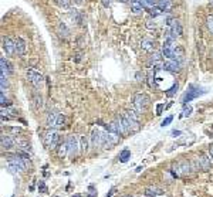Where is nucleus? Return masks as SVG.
Instances as JSON below:
<instances>
[{"label":"nucleus","instance_id":"nucleus-15","mask_svg":"<svg viewBox=\"0 0 213 197\" xmlns=\"http://www.w3.org/2000/svg\"><path fill=\"white\" fill-rule=\"evenodd\" d=\"M145 196L146 197H156V196H162L163 194V190L159 189V187H156V186H149L145 189Z\"/></svg>","mask_w":213,"mask_h":197},{"label":"nucleus","instance_id":"nucleus-40","mask_svg":"<svg viewBox=\"0 0 213 197\" xmlns=\"http://www.w3.org/2000/svg\"><path fill=\"white\" fill-rule=\"evenodd\" d=\"M209 155H210V158L213 159V143L209 145Z\"/></svg>","mask_w":213,"mask_h":197},{"label":"nucleus","instance_id":"nucleus-22","mask_svg":"<svg viewBox=\"0 0 213 197\" xmlns=\"http://www.w3.org/2000/svg\"><path fill=\"white\" fill-rule=\"evenodd\" d=\"M119 121H121V125H122V129H124V135H128L132 132V129H131V125H129V122L127 121V118L121 115L119 116Z\"/></svg>","mask_w":213,"mask_h":197},{"label":"nucleus","instance_id":"nucleus-19","mask_svg":"<svg viewBox=\"0 0 213 197\" xmlns=\"http://www.w3.org/2000/svg\"><path fill=\"white\" fill-rule=\"evenodd\" d=\"M158 7L161 9L163 13H169L173 7V0H159Z\"/></svg>","mask_w":213,"mask_h":197},{"label":"nucleus","instance_id":"nucleus-3","mask_svg":"<svg viewBox=\"0 0 213 197\" xmlns=\"http://www.w3.org/2000/svg\"><path fill=\"white\" fill-rule=\"evenodd\" d=\"M190 170H192V166H190V163L187 160H181L178 163H173V166H172V173L176 177L186 176V174L190 173Z\"/></svg>","mask_w":213,"mask_h":197},{"label":"nucleus","instance_id":"nucleus-29","mask_svg":"<svg viewBox=\"0 0 213 197\" xmlns=\"http://www.w3.org/2000/svg\"><path fill=\"white\" fill-rule=\"evenodd\" d=\"M206 26H207V30L210 31V34H213V16H207L206 17Z\"/></svg>","mask_w":213,"mask_h":197},{"label":"nucleus","instance_id":"nucleus-9","mask_svg":"<svg viewBox=\"0 0 213 197\" xmlns=\"http://www.w3.org/2000/svg\"><path fill=\"white\" fill-rule=\"evenodd\" d=\"M27 80L30 81V82L36 87V88H40L41 85H43V82H44V78H43V75L40 74L39 71L36 70H27Z\"/></svg>","mask_w":213,"mask_h":197},{"label":"nucleus","instance_id":"nucleus-24","mask_svg":"<svg viewBox=\"0 0 213 197\" xmlns=\"http://www.w3.org/2000/svg\"><path fill=\"white\" fill-rule=\"evenodd\" d=\"M58 156H60V158L68 156V146H67V142H64L63 145L58 146Z\"/></svg>","mask_w":213,"mask_h":197},{"label":"nucleus","instance_id":"nucleus-20","mask_svg":"<svg viewBox=\"0 0 213 197\" xmlns=\"http://www.w3.org/2000/svg\"><path fill=\"white\" fill-rule=\"evenodd\" d=\"M141 47L142 50H145L146 53H152V51H155V41H152L149 38H143L141 43Z\"/></svg>","mask_w":213,"mask_h":197},{"label":"nucleus","instance_id":"nucleus-25","mask_svg":"<svg viewBox=\"0 0 213 197\" xmlns=\"http://www.w3.org/2000/svg\"><path fill=\"white\" fill-rule=\"evenodd\" d=\"M129 159H131V150H128V149H124L122 152L119 153V160H121L122 163H125V162H128Z\"/></svg>","mask_w":213,"mask_h":197},{"label":"nucleus","instance_id":"nucleus-39","mask_svg":"<svg viewBox=\"0 0 213 197\" xmlns=\"http://www.w3.org/2000/svg\"><path fill=\"white\" fill-rule=\"evenodd\" d=\"M115 190H116L115 187H112V189H111V190L108 191V193H107V196H105V197H111L112 194H114V193H115Z\"/></svg>","mask_w":213,"mask_h":197},{"label":"nucleus","instance_id":"nucleus-10","mask_svg":"<svg viewBox=\"0 0 213 197\" xmlns=\"http://www.w3.org/2000/svg\"><path fill=\"white\" fill-rule=\"evenodd\" d=\"M0 145H1V149H12V147L16 145V139H14L12 135H1L0 138Z\"/></svg>","mask_w":213,"mask_h":197},{"label":"nucleus","instance_id":"nucleus-13","mask_svg":"<svg viewBox=\"0 0 213 197\" xmlns=\"http://www.w3.org/2000/svg\"><path fill=\"white\" fill-rule=\"evenodd\" d=\"M196 162L199 163L202 170H209L210 169V159L207 158L205 153H200L199 156H198V159H196Z\"/></svg>","mask_w":213,"mask_h":197},{"label":"nucleus","instance_id":"nucleus-23","mask_svg":"<svg viewBox=\"0 0 213 197\" xmlns=\"http://www.w3.org/2000/svg\"><path fill=\"white\" fill-rule=\"evenodd\" d=\"M142 1V6L143 9H152V7L158 6V3H159V0H141Z\"/></svg>","mask_w":213,"mask_h":197},{"label":"nucleus","instance_id":"nucleus-35","mask_svg":"<svg viewBox=\"0 0 213 197\" xmlns=\"http://www.w3.org/2000/svg\"><path fill=\"white\" fill-rule=\"evenodd\" d=\"M39 190H40V193H48V189H47V186H45L44 182H40Z\"/></svg>","mask_w":213,"mask_h":197},{"label":"nucleus","instance_id":"nucleus-14","mask_svg":"<svg viewBox=\"0 0 213 197\" xmlns=\"http://www.w3.org/2000/svg\"><path fill=\"white\" fill-rule=\"evenodd\" d=\"M202 94H205V91L193 89V85H190V91H187V94L185 95V98H183V102H185V104H187V102H190L192 99H195L196 96L202 95Z\"/></svg>","mask_w":213,"mask_h":197},{"label":"nucleus","instance_id":"nucleus-8","mask_svg":"<svg viewBox=\"0 0 213 197\" xmlns=\"http://www.w3.org/2000/svg\"><path fill=\"white\" fill-rule=\"evenodd\" d=\"M175 41H169V40H165L163 41V45H162V55L166 58V60H175Z\"/></svg>","mask_w":213,"mask_h":197},{"label":"nucleus","instance_id":"nucleus-6","mask_svg":"<svg viewBox=\"0 0 213 197\" xmlns=\"http://www.w3.org/2000/svg\"><path fill=\"white\" fill-rule=\"evenodd\" d=\"M118 140H119V135L118 134L105 131V132H102V135H101V147L110 149V147H112L115 145Z\"/></svg>","mask_w":213,"mask_h":197},{"label":"nucleus","instance_id":"nucleus-33","mask_svg":"<svg viewBox=\"0 0 213 197\" xmlns=\"http://www.w3.org/2000/svg\"><path fill=\"white\" fill-rule=\"evenodd\" d=\"M135 78H136L138 82H145V78H146V77H145V74H143L142 71H138V72L135 74Z\"/></svg>","mask_w":213,"mask_h":197},{"label":"nucleus","instance_id":"nucleus-18","mask_svg":"<svg viewBox=\"0 0 213 197\" xmlns=\"http://www.w3.org/2000/svg\"><path fill=\"white\" fill-rule=\"evenodd\" d=\"M14 43H16V54L17 55H23L26 53V41L23 38L17 37L14 40Z\"/></svg>","mask_w":213,"mask_h":197},{"label":"nucleus","instance_id":"nucleus-34","mask_svg":"<svg viewBox=\"0 0 213 197\" xmlns=\"http://www.w3.org/2000/svg\"><path fill=\"white\" fill-rule=\"evenodd\" d=\"M178 87H179V85H178V82H175L173 85H172V88H171V89H168V92H166V95H168V96H172V95H175V92L178 91Z\"/></svg>","mask_w":213,"mask_h":197},{"label":"nucleus","instance_id":"nucleus-26","mask_svg":"<svg viewBox=\"0 0 213 197\" xmlns=\"http://www.w3.org/2000/svg\"><path fill=\"white\" fill-rule=\"evenodd\" d=\"M148 82H149V87L151 88H155L156 84H155V70H151L148 74Z\"/></svg>","mask_w":213,"mask_h":197},{"label":"nucleus","instance_id":"nucleus-11","mask_svg":"<svg viewBox=\"0 0 213 197\" xmlns=\"http://www.w3.org/2000/svg\"><path fill=\"white\" fill-rule=\"evenodd\" d=\"M3 50L6 51V54H9V55L16 54V43H14L13 38L10 37L3 38Z\"/></svg>","mask_w":213,"mask_h":197},{"label":"nucleus","instance_id":"nucleus-28","mask_svg":"<svg viewBox=\"0 0 213 197\" xmlns=\"http://www.w3.org/2000/svg\"><path fill=\"white\" fill-rule=\"evenodd\" d=\"M149 14H151L152 17H158V16L163 14V12H162L158 6H155V7H152V9H149Z\"/></svg>","mask_w":213,"mask_h":197},{"label":"nucleus","instance_id":"nucleus-16","mask_svg":"<svg viewBox=\"0 0 213 197\" xmlns=\"http://www.w3.org/2000/svg\"><path fill=\"white\" fill-rule=\"evenodd\" d=\"M0 67H1V74H4V75H10L12 72H13V68H12V65H10V63L7 61L4 57L0 58Z\"/></svg>","mask_w":213,"mask_h":197},{"label":"nucleus","instance_id":"nucleus-38","mask_svg":"<svg viewBox=\"0 0 213 197\" xmlns=\"http://www.w3.org/2000/svg\"><path fill=\"white\" fill-rule=\"evenodd\" d=\"M101 3H102L104 7H108L111 4V0H101Z\"/></svg>","mask_w":213,"mask_h":197},{"label":"nucleus","instance_id":"nucleus-41","mask_svg":"<svg viewBox=\"0 0 213 197\" xmlns=\"http://www.w3.org/2000/svg\"><path fill=\"white\" fill-rule=\"evenodd\" d=\"M90 191H91V194L88 197H94L95 196V191H94V186H90Z\"/></svg>","mask_w":213,"mask_h":197},{"label":"nucleus","instance_id":"nucleus-37","mask_svg":"<svg viewBox=\"0 0 213 197\" xmlns=\"http://www.w3.org/2000/svg\"><path fill=\"white\" fill-rule=\"evenodd\" d=\"M163 108H165V105H163V104H159V105L156 107V115H161Z\"/></svg>","mask_w":213,"mask_h":197},{"label":"nucleus","instance_id":"nucleus-1","mask_svg":"<svg viewBox=\"0 0 213 197\" xmlns=\"http://www.w3.org/2000/svg\"><path fill=\"white\" fill-rule=\"evenodd\" d=\"M166 24H168L169 30L165 33V40L169 41H175L176 38H179L182 36V26L179 23V20L173 19V17H168L166 19Z\"/></svg>","mask_w":213,"mask_h":197},{"label":"nucleus","instance_id":"nucleus-4","mask_svg":"<svg viewBox=\"0 0 213 197\" xmlns=\"http://www.w3.org/2000/svg\"><path fill=\"white\" fill-rule=\"evenodd\" d=\"M149 102H151V99H149V96L146 95V94L139 92V94H135V96H134V105H135L136 111H138L139 114H143V112L148 109Z\"/></svg>","mask_w":213,"mask_h":197},{"label":"nucleus","instance_id":"nucleus-5","mask_svg":"<svg viewBox=\"0 0 213 197\" xmlns=\"http://www.w3.org/2000/svg\"><path fill=\"white\" fill-rule=\"evenodd\" d=\"M43 142H44V146L48 147V149H56L58 146V142H60V135L58 132H56L54 129H50L44 134V138H43Z\"/></svg>","mask_w":213,"mask_h":197},{"label":"nucleus","instance_id":"nucleus-7","mask_svg":"<svg viewBox=\"0 0 213 197\" xmlns=\"http://www.w3.org/2000/svg\"><path fill=\"white\" fill-rule=\"evenodd\" d=\"M65 142H67V146H68V158H75L78 155V149H81L80 147V139L75 135H70Z\"/></svg>","mask_w":213,"mask_h":197},{"label":"nucleus","instance_id":"nucleus-27","mask_svg":"<svg viewBox=\"0 0 213 197\" xmlns=\"http://www.w3.org/2000/svg\"><path fill=\"white\" fill-rule=\"evenodd\" d=\"M80 147H81V152L85 153L88 150V142H87V138L85 136H81L80 138Z\"/></svg>","mask_w":213,"mask_h":197},{"label":"nucleus","instance_id":"nucleus-36","mask_svg":"<svg viewBox=\"0 0 213 197\" xmlns=\"http://www.w3.org/2000/svg\"><path fill=\"white\" fill-rule=\"evenodd\" d=\"M172 121H173V116H168L166 119H163V122H162V126H168Z\"/></svg>","mask_w":213,"mask_h":197},{"label":"nucleus","instance_id":"nucleus-2","mask_svg":"<svg viewBox=\"0 0 213 197\" xmlns=\"http://www.w3.org/2000/svg\"><path fill=\"white\" fill-rule=\"evenodd\" d=\"M65 123V116L58 112H50L47 116V125L50 129H60Z\"/></svg>","mask_w":213,"mask_h":197},{"label":"nucleus","instance_id":"nucleus-31","mask_svg":"<svg viewBox=\"0 0 213 197\" xmlns=\"http://www.w3.org/2000/svg\"><path fill=\"white\" fill-rule=\"evenodd\" d=\"M192 114V107H189V105H185L183 107V111H182V118H186V116H189V115Z\"/></svg>","mask_w":213,"mask_h":197},{"label":"nucleus","instance_id":"nucleus-21","mask_svg":"<svg viewBox=\"0 0 213 197\" xmlns=\"http://www.w3.org/2000/svg\"><path fill=\"white\" fill-rule=\"evenodd\" d=\"M57 33H58V36H60V37L67 38L68 37V34H70V30L67 28V26H65L63 21H58L57 23Z\"/></svg>","mask_w":213,"mask_h":197},{"label":"nucleus","instance_id":"nucleus-42","mask_svg":"<svg viewBox=\"0 0 213 197\" xmlns=\"http://www.w3.org/2000/svg\"><path fill=\"white\" fill-rule=\"evenodd\" d=\"M172 135H173V136H178V135H181V132H179V131H173Z\"/></svg>","mask_w":213,"mask_h":197},{"label":"nucleus","instance_id":"nucleus-12","mask_svg":"<svg viewBox=\"0 0 213 197\" xmlns=\"http://www.w3.org/2000/svg\"><path fill=\"white\" fill-rule=\"evenodd\" d=\"M163 70L169 71V72H178V71L181 70V64L176 60H166L163 63Z\"/></svg>","mask_w":213,"mask_h":197},{"label":"nucleus","instance_id":"nucleus-44","mask_svg":"<svg viewBox=\"0 0 213 197\" xmlns=\"http://www.w3.org/2000/svg\"><path fill=\"white\" fill-rule=\"evenodd\" d=\"M121 1H122V3H127V1H129V0H121Z\"/></svg>","mask_w":213,"mask_h":197},{"label":"nucleus","instance_id":"nucleus-32","mask_svg":"<svg viewBox=\"0 0 213 197\" xmlns=\"http://www.w3.org/2000/svg\"><path fill=\"white\" fill-rule=\"evenodd\" d=\"M54 1L60 7H63V9H68L70 7V0H54Z\"/></svg>","mask_w":213,"mask_h":197},{"label":"nucleus","instance_id":"nucleus-43","mask_svg":"<svg viewBox=\"0 0 213 197\" xmlns=\"http://www.w3.org/2000/svg\"><path fill=\"white\" fill-rule=\"evenodd\" d=\"M75 3L77 4H83V0H75Z\"/></svg>","mask_w":213,"mask_h":197},{"label":"nucleus","instance_id":"nucleus-45","mask_svg":"<svg viewBox=\"0 0 213 197\" xmlns=\"http://www.w3.org/2000/svg\"><path fill=\"white\" fill-rule=\"evenodd\" d=\"M121 197H131V196H121Z\"/></svg>","mask_w":213,"mask_h":197},{"label":"nucleus","instance_id":"nucleus-30","mask_svg":"<svg viewBox=\"0 0 213 197\" xmlns=\"http://www.w3.org/2000/svg\"><path fill=\"white\" fill-rule=\"evenodd\" d=\"M0 104L1 107H10V101L4 96V92H0Z\"/></svg>","mask_w":213,"mask_h":197},{"label":"nucleus","instance_id":"nucleus-17","mask_svg":"<svg viewBox=\"0 0 213 197\" xmlns=\"http://www.w3.org/2000/svg\"><path fill=\"white\" fill-rule=\"evenodd\" d=\"M101 135L102 132L100 131V129H94L92 132H91V143H92V146H101Z\"/></svg>","mask_w":213,"mask_h":197}]
</instances>
